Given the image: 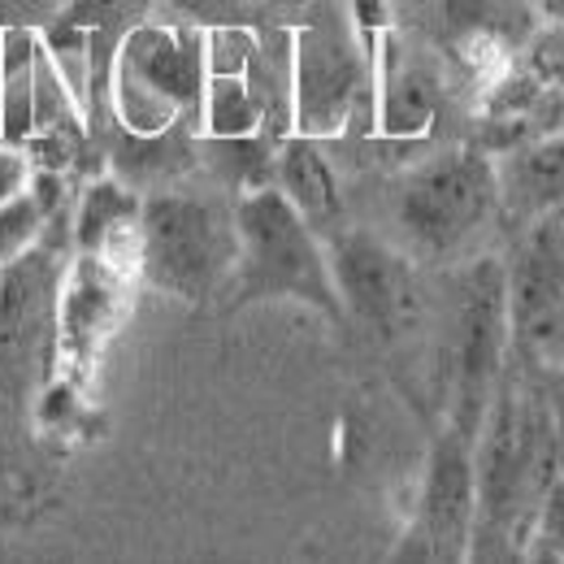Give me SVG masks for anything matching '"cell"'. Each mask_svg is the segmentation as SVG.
<instances>
[{
	"mask_svg": "<svg viewBox=\"0 0 564 564\" xmlns=\"http://www.w3.org/2000/svg\"><path fill=\"white\" fill-rule=\"evenodd\" d=\"M525 70L534 74L543 87L564 96V22H547L539 31L525 35V53H521Z\"/></svg>",
	"mask_w": 564,
	"mask_h": 564,
	"instance_id": "cell-20",
	"label": "cell"
},
{
	"mask_svg": "<svg viewBox=\"0 0 564 564\" xmlns=\"http://www.w3.org/2000/svg\"><path fill=\"white\" fill-rule=\"evenodd\" d=\"M495 217L499 187L487 148H447L413 165L395 187V226L425 261L460 257Z\"/></svg>",
	"mask_w": 564,
	"mask_h": 564,
	"instance_id": "cell-4",
	"label": "cell"
},
{
	"mask_svg": "<svg viewBox=\"0 0 564 564\" xmlns=\"http://www.w3.org/2000/svg\"><path fill=\"white\" fill-rule=\"evenodd\" d=\"M196 26H252L274 0H170Z\"/></svg>",
	"mask_w": 564,
	"mask_h": 564,
	"instance_id": "cell-21",
	"label": "cell"
},
{
	"mask_svg": "<svg viewBox=\"0 0 564 564\" xmlns=\"http://www.w3.org/2000/svg\"><path fill=\"white\" fill-rule=\"evenodd\" d=\"M57 205H62V178L53 170L31 174L26 192H18V196H9L0 205V270L9 261H18L44 235V226H48Z\"/></svg>",
	"mask_w": 564,
	"mask_h": 564,
	"instance_id": "cell-17",
	"label": "cell"
},
{
	"mask_svg": "<svg viewBox=\"0 0 564 564\" xmlns=\"http://www.w3.org/2000/svg\"><path fill=\"white\" fill-rule=\"evenodd\" d=\"M508 365V295L503 261L478 257L452 282L447 322V422L478 438L495 382Z\"/></svg>",
	"mask_w": 564,
	"mask_h": 564,
	"instance_id": "cell-6",
	"label": "cell"
},
{
	"mask_svg": "<svg viewBox=\"0 0 564 564\" xmlns=\"http://www.w3.org/2000/svg\"><path fill=\"white\" fill-rule=\"evenodd\" d=\"M140 196L131 187H122L118 178H96L78 200V221H74L78 252H100L113 261L118 239L135 243V235H140Z\"/></svg>",
	"mask_w": 564,
	"mask_h": 564,
	"instance_id": "cell-16",
	"label": "cell"
},
{
	"mask_svg": "<svg viewBox=\"0 0 564 564\" xmlns=\"http://www.w3.org/2000/svg\"><path fill=\"white\" fill-rule=\"evenodd\" d=\"M31 183V156L22 143H4L0 140V205L18 192H26Z\"/></svg>",
	"mask_w": 564,
	"mask_h": 564,
	"instance_id": "cell-22",
	"label": "cell"
},
{
	"mask_svg": "<svg viewBox=\"0 0 564 564\" xmlns=\"http://www.w3.org/2000/svg\"><path fill=\"white\" fill-rule=\"evenodd\" d=\"M508 356L547 378L564 369V209L521 226L503 261Z\"/></svg>",
	"mask_w": 564,
	"mask_h": 564,
	"instance_id": "cell-7",
	"label": "cell"
},
{
	"mask_svg": "<svg viewBox=\"0 0 564 564\" xmlns=\"http://www.w3.org/2000/svg\"><path fill=\"white\" fill-rule=\"evenodd\" d=\"M326 261L348 317H356L378 339L409 335L422 300H417L413 261L400 248H391L373 230L339 226L335 235H326Z\"/></svg>",
	"mask_w": 564,
	"mask_h": 564,
	"instance_id": "cell-10",
	"label": "cell"
},
{
	"mask_svg": "<svg viewBox=\"0 0 564 564\" xmlns=\"http://www.w3.org/2000/svg\"><path fill=\"white\" fill-rule=\"evenodd\" d=\"M378 57L382 62H378V83H373V100H378L373 127L387 140H417L438 118V100H443L438 70L422 53H409L395 35H382Z\"/></svg>",
	"mask_w": 564,
	"mask_h": 564,
	"instance_id": "cell-12",
	"label": "cell"
},
{
	"mask_svg": "<svg viewBox=\"0 0 564 564\" xmlns=\"http://www.w3.org/2000/svg\"><path fill=\"white\" fill-rule=\"evenodd\" d=\"M495 156V187H499V217L512 226H530L547 213L564 209V135L512 143Z\"/></svg>",
	"mask_w": 564,
	"mask_h": 564,
	"instance_id": "cell-13",
	"label": "cell"
},
{
	"mask_svg": "<svg viewBox=\"0 0 564 564\" xmlns=\"http://www.w3.org/2000/svg\"><path fill=\"white\" fill-rule=\"evenodd\" d=\"M148 9V0H66L57 9V18L48 22V31H83L91 35V44L100 35H113V44L135 26Z\"/></svg>",
	"mask_w": 564,
	"mask_h": 564,
	"instance_id": "cell-19",
	"label": "cell"
},
{
	"mask_svg": "<svg viewBox=\"0 0 564 564\" xmlns=\"http://www.w3.org/2000/svg\"><path fill=\"white\" fill-rule=\"evenodd\" d=\"M35 26H0V140L26 143L35 131Z\"/></svg>",
	"mask_w": 564,
	"mask_h": 564,
	"instance_id": "cell-15",
	"label": "cell"
},
{
	"mask_svg": "<svg viewBox=\"0 0 564 564\" xmlns=\"http://www.w3.org/2000/svg\"><path fill=\"white\" fill-rule=\"evenodd\" d=\"M274 187L295 205V213L326 239L344 226V192L339 174L326 161L322 140L291 135L274 148Z\"/></svg>",
	"mask_w": 564,
	"mask_h": 564,
	"instance_id": "cell-14",
	"label": "cell"
},
{
	"mask_svg": "<svg viewBox=\"0 0 564 564\" xmlns=\"http://www.w3.org/2000/svg\"><path fill=\"white\" fill-rule=\"evenodd\" d=\"M235 257V205L192 192H156L140 205L135 265L161 295L205 304L230 286Z\"/></svg>",
	"mask_w": 564,
	"mask_h": 564,
	"instance_id": "cell-3",
	"label": "cell"
},
{
	"mask_svg": "<svg viewBox=\"0 0 564 564\" xmlns=\"http://www.w3.org/2000/svg\"><path fill=\"white\" fill-rule=\"evenodd\" d=\"M474 508H478V478H474V434L443 422L430 443L417 491V512L395 547V561L452 564L469 561L474 539Z\"/></svg>",
	"mask_w": 564,
	"mask_h": 564,
	"instance_id": "cell-9",
	"label": "cell"
},
{
	"mask_svg": "<svg viewBox=\"0 0 564 564\" xmlns=\"http://www.w3.org/2000/svg\"><path fill=\"white\" fill-rule=\"evenodd\" d=\"M265 127V113L248 87L243 74H209L200 96V131L209 140H239L257 135Z\"/></svg>",
	"mask_w": 564,
	"mask_h": 564,
	"instance_id": "cell-18",
	"label": "cell"
},
{
	"mask_svg": "<svg viewBox=\"0 0 564 564\" xmlns=\"http://www.w3.org/2000/svg\"><path fill=\"white\" fill-rule=\"evenodd\" d=\"M235 235H239V257H235V274L226 286L230 313L270 304V300H295L335 326L348 322L344 300L330 279L326 239L295 213V205L274 183L239 192Z\"/></svg>",
	"mask_w": 564,
	"mask_h": 564,
	"instance_id": "cell-2",
	"label": "cell"
},
{
	"mask_svg": "<svg viewBox=\"0 0 564 564\" xmlns=\"http://www.w3.org/2000/svg\"><path fill=\"white\" fill-rule=\"evenodd\" d=\"M373 62L356 44L352 22L326 13L291 31V127L308 140H330L348 127L360 96L369 91Z\"/></svg>",
	"mask_w": 564,
	"mask_h": 564,
	"instance_id": "cell-8",
	"label": "cell"
},
{
	"mask_svg": "<svg viewBox=\"0 0 564 564\" xmlns=\"http://www.w3.org/2000/svg\"><path fill=\"white\" fill-rule=\"evenodd\" d=\"M205 78V26L135 22L118 40L113 109L131 135H161L178 113H200Z\"/></svg>",
	"mask_w": 564,
	"mask_h": 564,
	"instance_id": "cell-5",
	"label": "cell"
},
{
	"mask_svg": "<svg viewBox=\"0 0 564 564\" xmlns=\"http://www.w3.org/2000/svg\"><path fill=\"white\" fill-rule=\"evenodd\" d=\"M556 474L561 465H556L547 387L539 373L521 369L508 356L482 430L474 438L478 508H474L469 561H517L525 552L530 525Z\"/></svg>",
	"mask_w": 564,
	"mask_h": 564,
	"instance_id": "cell-1",
	"label": "cell"
},
{
	"mask_svg": "<svg viewBox=\"0 0 564 564\" xmlns=\"http://www.w3.org/2000/svg\"><path fill=\"white\" fill-rule=\"evenodd\" d=\"M122 295L127 286L118 274V261L100 252H78L70 282L62 291V308H57V360L66 378H78L91 365L100 339L113 330L122 313Z\"/></svg>",
	"mask_w": 564,
	"mask_h": 564,
	"instance_id": "cell-11",
	"label": "cell"
},
{
	"mask_svg": "<svg viewBox=\"0 0 564 564\" xmlns=\"http://www.w3.org/2000/svg\"><path fill=\"white\" fill-rule=\"evenodd\" d=\"M547 22H564V0H530Z\"/></svg>",
	"mask_w": 564,
	"mask_h": 564,
	"instance_id": "cell-23",
	"label": "cell"
}]
</instances>
